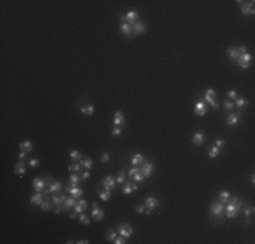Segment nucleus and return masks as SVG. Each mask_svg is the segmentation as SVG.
<instances>
[{"instance_id": "nucleus-50", "label": "nucleus", "mask_w": 255, "mask_h": 244, "mask_svg": "<svg viewBox=\"0 0 255 244\" xmlns=\"http://www.w3.org/2000/svg\"><path fill=\"white\" fill-rule=\"evenodd\" d=\"M236 50H238V53H239V56H240V54H244V53H247V50H246L244 45H240V46H239L238 49H236Z\"/></svg>"}, {"instance_id": "nucleus-6", "label": "nucleus", "mask_w": 255, "mask_h": 244, "mask_svg": "<svg viewBox=\"0 0 255 244\" xmlns=\"http://www.w3.org/2000/svg\"><path fill=\"white\" fill-rule=\"evenodd\" d=\"M117 231L119 232V235H121V236H123V237H125V239L130 237V236H132V233H133V228L130 227L129 224H125V223L119 225Z\"/></svg>"}, {"instance_id": "nucleus-55", "label": "nucleus", "mask_w": 255, "mask_h": 244, "mask_svg": "<svg viewBox=\"0 0 255 244\" xmlns=\"http://www.w3.org/2000/svg\"><path fill=\"white\" fill-rule=\"evenodd\" d=\"M18 157H19V160H23L25 157H26V152H25V151H21V153L18 155Z\"/></svg>"}, {"instance_id": "nucleus-9", "label": "nucleus", "mask_w": 255, "mask_h": 244, "mask_svg": "<svg viewBox=\"0 0 255 244\" xmlns=\"http://www.w3.org/2000/svg\"><path fill=\"white\" fill-rule=\"evenodd\" d=\"M65 190L68 191V193L72 195V197H75V198H80L81 195H83V190L79 189L77 186H71V185H68V186L65 187Z\"/></svg>"}, {"instance_id": "nucleus-8", "label": "nucleus", "mask_w": 255, "mask_h": 244, "mask_svg": "<svg viewBox=\"0 0 255 244\" xmlns=\"http://www.w3.org/2000/svg\"><path fill=\"white\" fill-rule=\"evenodd\" d=\"M140 171L142 172V175L145 176V178H149V176H152V172H153V164L152 163H142V166L140 167Z\"/></svg>"}, {"instance_id": "nucleus-48", "label": "nucleus", "mask_w": 255, "mask_h": 244, "mask_svg": "<svg viewBox=\"0 0 255 244\" xmlns=\"http://www.w3.org/2000/svg\"><path fill=\"white\" fill-rule=\"evenodd\" d=\"M122 133V130H121V127H118V126H115L113 130H111V134L113 136H119V134Z\"/></svg>"}, {"instance_id": "nucleus-31", "label": "nucleus", "mask_w": 255, "mask_h": 244, "mask_svg": "<svg viewBox=\"0 0 255 244\" xmlns=\"http://www.w3.org/2000/svg\"><path fill=\"white\" fill-rule=\"evenodd\" d=\"M80 166L84 167L86 170H90L92 167V159L91 157H86V159H81L80 160Z\"/></svg>"}, {"instance_id": "nucleus-45", "label": "nucleus", "mask_w": 255, "mask_h": 244, "mask_svg": "<svg viewBox=\"0 0 255 244\" xmlns=\"http://www.w3.org/2000/svg\"><path fill=\"white\" fill-rule=\"evenodd\" d=\"M109 160H110V155H109L107 152H103L102 156H100V161H102V163H107Z\"/></svg>"}, {"instance_id": "nucleus-24", "label": "nucleus", "mask_w": 255, "mask_h": 244, "mask_svg": "<svg viewBox=\"0 0 255 244\" xmlns=\"http://www.w3.org/2000/svg\"><path fill=\"white\" fill-rule=\"evenodd\" d=\"M94 111H95V107H94L92 104H87V106H81L80 107V113H81V114L88 115V117L94 114Z\"/></svg>"}, {"instance_id": "nucleus-52", "label": "nucleus", "mask_w": 255, "mask_h": 244, "mask_svg": "<svg viewBox=\"0 0 255 244\" xmlns=\"http://www.w3.org/2000/svg\"><path fill=\"white\" fill-rule=\"evenodd\" d=\"M145 209H147V208H145V205H137L136 206V212L137 213H144Z\"/></svg>"}, {"instance_id": "nucleus-57", "label": "nucleus", "mask_w": 255, "mask_h": 244, "mask_svg": "<svg viewBox=\"0 0 255 244\" xmlns=\"http://www.w3.org/2000/svg\"><path fill=\"white\" fill-rule=\"evenodd\" d=\"M77 244H88V240H79V242H76Z\"/></svg>"}, {"instance_id": "nucleus-20", "label": "nucleus", "mask_w": 255, "mask_h": 244, "mask_svg": "<svg viewBox=\"0 0 255 244\" xmlns=\"http://www.w3.org/2000/svg\"><path fill=\"white\" fill-rule=\"evenodd\" d=\"M137 189H138L137 185L128 182V183H125V186L122 187V191H123V194H130V193H133V191H136Z\"/></svg>"}, {"instance_id": "nucleus-2", "label": "nucleus", "mask_w": 255, "mask_h": 244, "mask_svg": "<svg viewBox=\"0 0 255 244\" xmlns=\"http://www.w3.org/2000/svg\"><path fill=\"white\" fill-rule=\"evenodd\" d=\"M225 212V206L221 202H212L211 204V214L215 217H223Z\"/></svg>"}, {"instance_id": "nucleus-30", "label": "nucleus", "mask_w": 255, "mask_h": 244, "mask_svg": "<svg viewBox=\"0 0 255 244\" xmlns=\"http://www.w3.org/2000/svg\"><path fill=\"white\" fill-rule=\"evenodd\" d=\"M238 122H239V115H236V114H230V115H228L227 123H228L230 126H234V125H236Z\"/></svg>"}, {"instance_id": "nucleus-33", "label": "nucleus", "mask_w": 255, "mask_h": 244, "mask_svg": "<svg viewBox=\"0 0 255 244\" xmlns=\"http://www.w3.org/2000/svg\"><path fill=\"white\" fill-rule=\"evenodd\" d=\"M208 155H209V157H211V159H215V157H217V156L220 155V148H219V146H216V145L212 146Z\"/></svg>"}, {"instance_id": "nucleus-14", "label": "nucleus", "mask_w": 255, "mask_h": 244, "mask_svg": "<svg viewBox=\"0 0 255 244\" xmlns=\"http://www.w3.org/2000/svg\"><path fill=\"white\" fill-rule=\"evenodd\" d=\"M75 204H76V201H75V197H67L65 200H64V202H63V210L64 212H67L69 208H72V206H75Z\"/></svg>"}, {"instance_id": "nucleus-21", "label": "nucleus", "mask_w": 255, "mask_h": 244, "mask_svg": "<svg viewBox=\"0 0 255 244\" xmlns=\"http://www.w3.org/2000/svg\"><path fill=\"white\" fill-rule=\"evenodd\" d=\"M14 171H15V174H16V175H23L25 174V172H26V167H25L23 160H19V163L15 164Z\"/></svg>"}, {"instance_id": "nucleus-15", "label": "nucleus", "mask_w": 255, "mask_h": 244, "mask_svg": "<svg viewBox=\"0 0 255 244\" xmlns=\"http://www.w3.org/2000/svg\"><path fill=\"white\" fill-rule=\"evenodd\" d=\"M157 206H159V201H157L155 197H148L147 198V201H145V208L147 209L153 210V209H156Z\"/></svg>"}, {"instance_id": "nucleus-1", "label": "nucleus", "mask_w": 255, "mask_h": 244, "mask_svg": "<svg viewBox=\"0 0 255 244\" xmlns=\"http://www.w3.org/2000/svg\"><path fill=\"white\" fill-rule=\"evenodd\" d=\"M243 206V202L239 201L238 197H232L231 202H227L225 204V213L228 219H234L240 213V209Z\"/></svg>"}, {"instance_id": "nucleus-32", "label": "nucleus", "mask_w": 255, "mask_h": 244, "mask_svg": "<svg viewBox=\"0 0 255 244\" xmlns=\"http://www.w3.org/2000/svg\"><path fill=\"white\" fill-rule=\"evenodd\" d=\"M52 198H53L52 201H53V204H54V205H61L63 202H64V200H65L67 197H65L64 194H58V195H53Z\"/></svg>"}, {"instance_id": "nucleus-38", "label": "nucleus", "mask_w": 255, "mask_h": 244, "mask_svg": "<svg viewBox=\"0 0 255 244\" xmlns=\"http://www.w3.org/2000/svg\"><path fill=\"white\" fill-rule=\"evenodd\" d=\"M69 185L71 186H77L79 185V175L77 174H72L69 176Z\"/></svg>"}, {"instance_id": "nucleus-16", "label": "nucleus", "mask_w": 255, "mask_h": 244, "mask_svg": "<svg viewBox=\"0 0 255 244\" xmlns=\"http://www.w3.org/2000/svg\"><path fill=\"white\" fill-rule=\"evenodd\" d=\"M87 209V202H86L84 200H80L79 202H76L75 204V214H77V213H83L84 210Z\"/></svg>"}, {"instance_id": "nucleus-4", "label": "nucleus", "mask_w": 255, "mask_h": 244, "mask_svg": "<svg viewBox=\"0 0 255 244\" xmlns=\"http://www.w3.org/2000/svg\"><path fill=\"white\" fill-rule=\"evenodd\" d=\"M204 98H205L206 102L212 104V107H213V108H216V110L219 108V103L216 102V91H215V90H212V88L206 90V92H205Z\"/></svg>"}, {"instance_id": "nucleus-22", "label": "nucleus", "mask_w": 255, "mask_h": 244, "mask_svg": "<svg viewBox=\"0 0 255 244\" xmlns=\"http://www.w3.org/2000/svg\"><path fill=\"white\" fill-rule=\"evenodd\" d=\"M63 185L58 181H52V183L49 185V193H57V191H61Z\"/></svg>"}, {"instance_id": "nucleus-26", "label": "nucleus", "mask_w": 255, "mask_h": 244, "mask_svg": "<svg viewBox=\"0 0 255 244\" xmlns=\"http://www.w3.org/2000/svg\"><path fill=\"white\" fill-rule=\"evenodd\" d=\"M228 56H230V58L232 60V61H238L239 53H238V50H236L235 46H230V48H228Z\"/></svg>"}, {"instance_id": "nucleus-42", "label": "nucleus", "mask_w": 255, "mask_h": 244, "mask_svg": "<svg viewBox=\"0 0 255 244\" xmlns=\"http://www.w3.org/2000/svg\"><path fill=\"white\" fill-rule=\"evenodd\" d=\"M80 224H83V225H88L90 224V220H88V217L84 214V213H80Z\"/></svg>"}, {"instance_id": "nucleus-18", "label": "nucleus", "mask_w": 255, "mask_h": 244, "mask_svg": "<svg viewBox=\"0 0 255 244\" xmlns=\"http://www.w3.org/2000/svg\"><path fill=\"white\" fill-rule=\"evenodd\" d=\"M44 201V193H35L30 197V202L33 205H41Z\"/></svg>"}, {"instance_id": "nucleus-51", "label": "nucleus", "mask_w": 255, "mask_h": 244, "mask_svg": "<svg viewBox=\"0 0 255 244\" xmlns=\"http://www.w3.org/2000/svg\"><path fill=\"white\" fill-rule=\"evenodd\" d=\"M227 95H228V98H231V99H234V100L238 98V94H236V91H234V90H232V91H228Z\"/></svg>"}, {"instance_id": "nucleus-40", "label": "nucleus", "mask_w": 255, "mask_h": 244, "mask_svg": "<svg viewBox=\"0 0 255 244\" xmlns=\"http://www.w3.org/2000/svg\"><path fill=\"white\" fill-rule=\"evenodd\" d=\"M115 237H117V232H115V229H110L106 233V239L109 240V242H113Z\"/></svg>"}, {"instance_id": "nucleus-44", "label": "nucleus", "mask_w": 255, "mask_h": 244, "mask_svg": "<svg viewBox=\"0 0 255 244\" xmlns=\"http://www.w3.org/2000/svg\"><path fill=\"white\" fill-rule=\"evenodd\" d=\"M80 168H81V166H80V164H77V163H73V164H71V166L68 167V170H69V171H75V172H79V171H80Z\"/></svg>"}, {"instance_id": "nucleus-13", "label": "nucleus", "mask_w": 255, "mask_h": 244, "mask_svg": "<svg viewBox=\"0 0 255 244\" xmlns=\"http://www.w3.org/2000/svg\"><path fill=\"white\" fill-rule=\"evenodd\" d=\"M119 31H121L123 35H132L133 34L132 26H130L129 23H126V22H122V23L119 25Z\"/></svg>"}, {"instance_id": "nucleus-34", "label": "nucleus", "mask_w": 255, "mask_h": 244, "mask_svg": "<svg viewBox=\"0 0 255 244\" xmlns=\"http://www.w3.org/2000/svg\"><path fill=\"white\" fill-rule=\"evenodd\" d=\"M98 194H99V198L102 201H109L110 200V197H111V194H110V190H104V191H98Z\"/></svg>"}, {"instance_id": "nucleus-47", "label": "nucleus", "mask_w": 255, "mask_h": 244, "mask_svg": "<svg viewBox=\"0 0 255 244\" xmlns=\"http://www.w3.org/2000/svg\"><path fill=\"white\" fill-rule=\"evenodd\" d=\"M39 164V160L38 159H29V166L30 167H37Z\"/></svg>"}, {"instance_id": "nucleus-10", "label": "nucleus", "mask_w": 255, "mask_h": 244, "mask_svg": "<svg viewBox=\"0 0 255 244\" xmlns=\"http://www.w3.org/2000/svg\"><path fill=\"white\" fill-rule=\"evenodd\" d=\"M115 179H114V176L113 175H109V176H106V179L102 182V185H103V189L104 190H111L113 187L115 186Z\"/></svg>"}, {"instance_id": "nucleus-41", "label": "nucleus", "mask_w": 255, "mask_h": 244, "mask_svg": "<svg viewBox=\"0 0 255 244\" xmlns=\"http://www.w3.org/2000/svg\"><path fill=\"white\" fill-rule=\"evenodd\" d=\"M39 206H41V209H42L44 212H48V210H50V209H52V205H50V202L48 201V200H44V201H42V204H41Z\"/></svg>"}, {"instance_id": "nucleus-27", "label": "nucleus", "mask_w": 255, "mask_h": 244, "mask_svg": "<svg viewBox=\"0 0 255 244\" xmlns=\"http://www.w3.org/2000/svg\"><path fill=\"white\" fill-rule=\"evenodd\" d=\"M142 163H144V157H142V155L141 153H136L134 157L132 159V166L137 167V166H141Z\"/></svg>"}, {"instance_id": "nucleus-3", "label": "nucleus", "mask_w": 255, "mask_h": 244, "mask_svg": "<svg viewBox=\"0 0 255 244\" xmlns=\"http://www.w3.org/2000/svg\"><path fill=\"white\" fill-rule=\"evenodd\" d=\"M137 18H138V14L134 10H130L126 12V15H122L119 19H121V22H126V23H129L130 26H133L137 22Z\"/></svg>"}, {"instance_id": "nucleus-39", "label": "nucleus", "mask_w": 255, "mask_h": 244, "mask_svg": "<svg viewBox=\"0 0 255 244\" xmlns=\"http://www.w3.org/2000/svg\"><path fill=\"white\" fill-rule=\"evenodd\" d=\"M125 179H126V172L125 171H119L118 175H117V181H115V182L121 185V183L125 182Z\"/></svg>"}, {"instance_id": "nucleus-19", "label": "nucleus", "mask_w": 255, "mask_h": 244, "mask_svg": "<svg viewBox=\"0 0 255 244\" xmlns=\"http://www.w3.org/2000/svg\"><path fill=\"white\" fill-rule=\"evenodd\" d=\"M242 12L244 15H254L255 14L254 2H251L250 4H242Z\"/></svg>"}, {"instance_id": "nucleus-58", "label": "nucleus", "mask_w": 255, "mask_h": 244, "mask_svg": "<svg viewBox=\"0 0 255 244\" xmlns=\"http://www.w3.org/2000/svg\"><path fill=\"white\" fill-rule=\"evenodd\" d=\"M254 176H255L254 174H253V175H251V183H253V185H254V183H255V178H254Z\"/></svg>"}, {"instance_id": "nucleus-35", "label": "nucleus", "mask_w": 255, "mask_h": 244, "mask_svg": "<svg viewBox=\"0 0 255 244\" xmlns=\"http://www.w3.org/2000/svg\"><path fill=\"white\" fill-rule=\"evenodd\" d=\"M132 179H133L134 182H142V181L145 179V176L142 175V172L140 171V168H138V171H137V172H134V175L132 176Z\"/></svg>"}, {"instance_id": "nucleus-49", "label": "nucleus", "mask_w": 255, "mask_h": 244, "mask_svg": "<svg viewBox=\"0 0 255 244\" xmlns=\"http://www.w3.org/2000/svg\"><path fill=\"white\" fill-rule=\"evenodd\" d=\"M113 243L114 244H123L125 243V237H123V236H121V237H115L113 240Z\"/></svg>"}, {"instance_id": "nucleus-11", "label": "nucleus", "mask_w": 255, "mask_h": 244, "mask_svg": "<svg viewBox=\"0 0 255 244\" xmlns=\"http://www.w3.org/2000/svg\"><path fill=\"white\" fill-rule=\"evenodd\" d=\"M33 187H34V190L37 193H42L45 190V187H46V182H45V179H34Z\"/></svg>"}, {"instance_id": "nucleus-46", "label": "nucleus", "mask_w": 255, "mask_h": 244, "mask_svg": "<svg viewBox=\"0 0 255 244\" xmlns=\"http://www.w3.org/2000/svg\"><path fill=\"white\" fill-rule=\"evenodd\" d=\"M234 106H235V103H234V102H230V100H227V102H224V107H225L228 111H231L232 108H234Z\"/></svg>"}, {"instance_id": "nucleus-7", "label": "nucleus", "mask_w": 255, "mask_h": 244, "mask_svg": "<svg viewBox=\"0 0 255 244\" xmlns=\"http://www.w3.org/2000/svg\"><path fill=\"white\" fill-rule=\"evenodd\" d=\"M103 216H104V212L102 209H99V206L96 202H94L92 204V219L95 221H102Z\"/></svg>"}, {"instance_id": "nucleus-28", "label": "nucleus", "mask_w": 255, "mask_h": 244, "mask_svg": "<svg viewBox=\"0 0 255 244\" xmlns=\"http://www.w3.org/2000/svg\"><path fill=\"white\" fill-rule=\"evenodd\" d=\"M219 198H220V201L221 204H227V202H230V198H231V194H230V191H221V193L219 194Z\"/></svg>"}, {"instance_id": "nucleus-54", "label": "nucleus", "mask_w": 255, "mask_h": 244, "mask_svg": "<svg viewBox=\"0 0 255 244\" xmlns=\"http://www.w3.org/2000/svg\"><path fill=\"white\" fill-rule=\"evenodd\" d=\"M81 178H83V179L90 178V171H88V170H87V171H83V174H81Z\"/></svg>"}, {"instance_id": "nucleus-25", "label": "nucleus", "mask_w": 255, "mask_h": 244, "mask_svg": "<svg viewBox=\"0 0 255 244\" xmlns=\"http://www.w3.org/2000/svg\"><path fill=\"white\" fill-rule=\"evenodd\" d=\"M19 148H21V151H25V152H31V151H33L31 141H30V140H26V141H22V142H19Z\"/></svg>"}, {"instance_id": "nucleus-43", "label": "nucleus", "mask_w": 255, "mask_h": 244, "mask_svg": "<svg viewBox=\"0 0 255 244\" xmlns=\"http://www.w3.org/2000/svg\"><path fill=\"white\" fill-rule=\"evenodd\" d=\"M243 213H244V216H246V217H250V216L254 213V206H248V208H244V209H243Z\"/></svg>"}, {"instance_id": "nucleus-53", "label": "nucleus", "mask_w": 255, "mask_h": 244, "mask_svg": "<svg viewBox=\"0 0 255 244\" xmlns=\"http://www.w3.org/2000/svg\"><path fill=\"white\" fill-rule=\"evenodd\" d=\"M224 144H225V141H224L223 138H219V140L216 141V146H219V148H220V146H223Z\"/></svg>"}, {"instance_id": "nucleus-23", "label": "nucleus", "mask_w": 255, "mask_h": 244, "mask_svg": "<svg viewBox=\"0 0 255 244\" xmlns=\"http://www.w3.org/2000/svg\"><path fill=\"white\" fill-rule=\"evenodd\" d=\"M204 141H205V136H204V133L197 132V133L193 136V144H196V145H201V144H204Z\"/></svg>"}, {"instance_id": "nucleus-17", "label": "nucleus", "mask_w": 255, "mask_h": 244, "mask_svg": "<svg viewBox=\"0 0 255 244\" xmlns=\"http://www.w3.org/2000/svg\"><path fill=\"white\" fill-rule=\"evenodd\" d=\"M194 111H196V114L200 115V117L205 115L206 114V104L204 102H197L196 107H194Z\"/></svg>"}, {"instance_id": "nucleus-12", "label": "nucleus", "mask_w": 255, "mask_h": 244, "mask_svg": "<svg viewBox=\"0 0 255 244\" xmlns=\"http://www.w3.org/2000/svg\"><path fill=\"white\" fill-rule=\"evenodd\" d=\"M132 29H133V34H136V35H140L142 33H145V25H144V22H141V21L136 22V23L132 26Z\"/></svg>"}, {"instance_id": "nucleus-36", "label": "nucleus", "mask_w": 255, "mask_h": 244, "mask_svg": "<svg viewBox=\"0 0 255 244\" xmlns=\"http://www.w3.org/2000/svg\"><path fill=\"white\" fill-rule=\"evenodd\" d=\"M235 100H236V102H235V104H236V106H238L239 108H242L243 106H246V104L248 103V100H246L244 98H242V96H240V98L238 96V98H236Z\"/></svg>"}, {"instance_id": "nucleus-37", "label": "nucleus", "mask_w": 255, "mask_h": 244, "mask_svg": "<svg viewBox=\"0 0 255 244\" xmlns=\"http://www.w3.org/2000/svg\"><path fill=\"white\" fill-rule=\"evenodd\" d=\"M69 157H71V159H72L73 161H75V160H81L80 152L76 151V149H73V151H71V152H69Z\"/></svg>"}, {"instance_id": "nucleus-56", "label": "nucleus", "mask_w": 255, "mask_h": 244, "mask_svg": "<svg viewBox=\"0 0 255 244\" xmlns=\"http://www.w3.org/2000/svg\"><path fill=\"white\" fill-rule=\"evenodd\" d=\"M61 212V205H56V208H54V213H60Z\"/></svg>"}, {"instance_id": "nucleus-5", "label": "nucleus", "mask_w": 255, "mask_h": 244, "mask_svg": "<svg viewBox=\"0 0 255 244\" xmlns=\"http://www.w3.org/2000/svg\"><path fill=\"white\" fill-rule=\"evenodd\" d=\"M251 61H253V56H251L250 53H244V54H240L238 58V62L239 65H240V68L243 69H247L250 68L251 65Z\"/></svg>"}, {"instance_id": "nucleus-29", "label": "nucleus", "mask_w": 255, "mask_h": 244, "mask_svg": "<svg viewBox=\"0 0 255 244\" xmlns=\"http://www.w3.org/2000/svg\"><path fill=\"white\" fill-rule=\"evenodd\" d=\"M114 125L115 126H119V125H122L123 123V115H122V113L121 111H115L114 113Z\"/></svg>"}]
</instances>
